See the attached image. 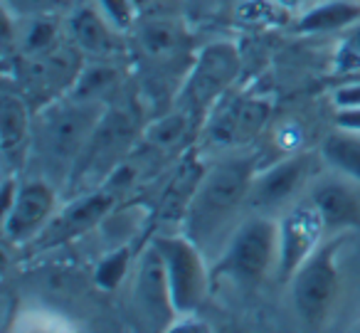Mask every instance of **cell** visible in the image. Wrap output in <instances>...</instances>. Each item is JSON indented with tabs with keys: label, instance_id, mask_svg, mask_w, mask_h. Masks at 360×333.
<instances>
[{
	"label": "cell",
	"instance_id": "obj_1",
	"mask_svg": "<svg viewBox=\"0 0 360 333\" xmlns=\"http://www.w3.org/2000/svg\"><path fill=\"white\" fill-rule=\"evenodd\" d=\"M255 178V158L250 156L227 158L202 175L186 218L191 239L198 247H215L225 237L237 210L250 203Z\"/></svg>",
	"mask_w": 360,
	"mask_h": 333
},
{
	"label": "cell",
	"instance_id": "obj_2",
	"mask_svg": "<svg viewBox=\"0 0 360 333\" xmlns=\"http://www.w3.org/2000/svg\"><path fill=\"white\" fill-rule=\"evenodd\" d=\"M99 121L101 106L94 99H77V104H62L42 114L37 146L45 163L52 170H75Z\"/></svg>",
	"mask_w": 360,
	"mask_h": 333
},
{
	"label": "cell",
	"instance_id": "obj_3",
	"mask_svg": "<svg viewBox=\"0 0 360 333\" xmlns=\"http://www.w3.org/2000/svg\"><path fill=\"white\" fill-rule=\"evenodd\" d=\"M276 237L279 230L271 220L252 218L242 222L232 232L230 244L217 262V274H227L235 282H259L274 259Z\"/></svg>",
	"mask_w": 360,
	"mask_h": 333
},
{
	"label": "cell",
	"instance_id": "obj_4",
	"mask_svg": "<svg viewBox=\"0 0 360 333\" xmlns=\"http://www.w3.org/2000/svg\"><path fill=\"white\" fill-rule=\"evenodd\" d=\"M335 249H338V242L323 244L294 274L291 296H294L299 316L309 326H321L333 303L335 289H338V269L333 262Z\"/></svg>",
	"mask_w": 360,
	"mask_h": 333
},
{
	"label": "cell",
	"instance_id": "obj_5",
	"mask_svg": "<svg viewBox=\"0 0 360 333\" xmlns=\"http://www.w3.org/2000/svg\"><path fill=\"white\" fill-rule=\"evenodd\" d=\"M155 247L165 259L175 311L191 313L205 296L207 277L202 269V249L186 237H158Z\"/></svg>",
	"mask_w": 360,
	"mask_h": 333
},
{
	"label": "cell",
	"instance_id": "obj_6",
	"mask_svg": "<svg viewBox=\"0 0 360 333\" xmlns=\"http://www.w3.org/2000/svg\"><path fill=\"white\" fill-rule=\"evenodd\" d=\"M240 70V57L237 50L227 42L207 45L195 62V70L188 77V84L180 96L183 111H202L210 106L237 77Z\"/></svg>",
	"mask_w": 360,
	"mask_h": 333
},
{
	"label": "cell",
	"instance_id": "obj_7",
	"mask_svg": "<svg viewBox=\"0 0 360 333\" xmlns=\"http://www.w3.org/2000/svg\"><path fill=\"white\" fill-rule=\"evenodd\" d=\"M131 136H134V121L126 111H109L101 116L84 153L72 170L75 180L111 173V168L119 163L121 153L129 149Z\"/></svg>",
	"mask_w": 360,
	"mask_h": 333
},
{
	"label": "cell",
	"instance_id": "obj_8",
	"mask_svg": "<svg viewBox=\"0 0 360 333\" xmlns=\"http://www.w3.org/2000/svg\"><path fill=\"white\" fill-rule=\"evenodd\" d=\"M134 296H136V308L143 313V318L155 328H168L175 311L173 303V291H170V279L168 269H165V259L160 254V249L153 247L146 249L139 264V274H136L134 284Z\"/></svg>",
	"mask_w": 360,
	"mask_h": 333
},
{
	"label": "cell",
	"instance_id": "obj_9",
	"mask_svg": "<svg viewBox=\"0 0 360 333\" xmlns=\"http://www.w3.org/2000/svg\"><path fill=\"white\" fill-rule=\"evenodd\" d=\"M326 222L319 215V210L296 208L281 220L279 225V267L284 277H294L296 269L316 252L321 232Z\"/></svg>",
	"mask_w": 360,
	"mask_h": 333
},
{
	"label": "cell",
	"instance_id": "obj_10",
	"mask_svg": "<svg viewBox=\"0 0 360 333\" xmlns=\"http://www.w3.org/2000/svg\"><path fill=\"white\" fill-rule=\"evenodd\" d=\"M52 208H55V195L50 185L42 180L25 183L22 188H18L15 200L6 213V237L18 242L35 234L52 215Z\"/></svg>",
	"mask_w": 360,
	"mask_h": 333
},
{
	"label": "cell",
	"instance_id": "obj_11",
	"mask_svg": "<svg viewBox=\"0 0 360 333\" xmlns=\"http://www.w3.org/2000/svg\"><path fill=\"white\" fill-rule=\"evenodd\" d=\"M266 116L269 106L264 101L240 96L220 109L210 126V139L220 146H242L259 134L266 124Z\"/></svg>",
	"mask_w": 360,
	"mask_h": 333
},
{
	"label": "cell",
	"instance_id": "obj_12",
	"mask_svg": "<svg viewBox=\"0 0 360 333\" xmlns=\"http://www.w3.org/2000/svg\"><path fill=\"white\" fill-rule=\"evenodd\" d=\"M306 175H309V158L296 156V158L281 161L279 165H274V168H269L266 173L255 178L250 205L259 210H269L286 203L304 185Z\"/></svg>",
	"mask_w": 360,
	"mask_h": 333
},
{
	"label": "cell",
	"instance_id": "obj_13",
	"mask_svg": "<svg viewBox=\"0 0 360 333\" xmlns=\"http://www.w3.org/2000/svg\"><path fill=\"white\" fill-rule=\"evenodd\" d=\"M27 82L32 87L40 89H62V87L72 84L75 80H79V60L72 50L67 47H57V42L52 47L42 52H32L25 57L22 65Z\"/></svg>",
	"mask_w": 360,
	"mask_h": 333
},
{
	"label": "cell",
	"instance_id": "obj_14",
	"mask_svg": "<svg viewBox=\"0 0 360 333\" xmlns=\"http://www.w3.org/2000/svg\"><path fill=\"white\" fill-rule=\"evenodd\" d=\"M202 175H205V170H202V165L195 158H186L180 163L178 173L173 175V180H170L163 193V200H160V222H175V220L188 218V210H191L193 200H195V193L202 183Z\"/></svg>",
	"mask_w": 360,
	"mask_h": 333
},
{
	"label": "cell",
	"instance_id": "obj_15",
	"mask_svg": "<svg viewBox=\"0 0 360 333\" xmlns=\"http://www.w3.org/2000/svg\"><path fill=\"white\" fill-rule=\"evenodd\" d=\"M111 203H114V195L111 193H91V195H84L82 200H75V203L60 215L55 227H52L50 242L77 237V234L91 230L111 210Z\"/></svg>",
	"mask_w": 360,
	"mask_h": 333
},
{
	"label": "cell",
	"instance_id": "obj_16",
	"mask_svg": "<svg viewBox=\"0 0 360 333\" xmlns=\"http://www.w3.org/2000/svg\"><path fill=\"white\" fill-rule=\"evenodd\" d=\"M314 208L323 218L326 227H343L360 220V203L348 188L335 183H323L314 190Z\"/></svg>",
	"mask_w": 360,
	"mask_h": 333
},
{
	"label": "cell",
	"instance_id": "obj_17",
	"mask_svg": "<svg viewBox=\"0 0 360 333\" xmlns=\"http://www.w3.org/2000/svg\"><path fill=\"white\" fill-rule=\"evenodd\" d=\"M30 119H27V106L20 96L3 94L0 99V146L6 161L18 158L20 149L25 146Z\"/></svg>",
	"mask_w": 360,
	"mask_h": 333
},
{
	"label": "cell",
	"instance_id": "obj_18",
	"mask_svg": "<svg viewBox=\"0 0 360 333\" xmlns=\"http://www.w3.org/2000/svg\"><path fill=\"white\" fill-rule=\"evenodd\" d=\"M72 35H75L77 45L89 55H111L114 52V35L106 27L104 18L91 8H84L75 15L72 20Z\"/></svg>",
	"mask_w": 360,
	"mask_h": 333
},
{
	"label": "cell",
	"instance_id": "obj_19",
	"mask_svg": "<svg viewBox=\"0 0 360 333\" xmlns=\"http://www.w3.org/2000/svg\"><path fill=\"white\" fill-rule=\"evenodd\" d=\"M360 18V8L353 3H326L309 11L299 23L301 32H328L345 27Z\"/></svg>",
	"mask_w": 360,
	"mask_h": 333
},
{
	"label": "cell",
	"instance_id": "obj_20",
	"mask_svg": "<svg viewBox=\"0 0 360 333\" xmlns=\"http://www.w3.org/2000/svg\"><path fill=\"white\" fill-rule=\"evenodd\" d=\"M183 42V32L170 20H150L141 27V47L153 60H170Z\"/></svg>",
	"mask_w": 360,
	"mask_h": 333
},
{
	"label": "cell",
	"instance_id": "obj_21",
	"mask_svg": "<svg viewBox=\"0 0 360 333\" xmlns=\"http://www.w3.org/2000/svg\"><path fill=\"white\" fill-rule=\"evenodd\" d=\"M323 158L333 168L348 173L350 178L360 180V141L353 136L333 134L323 144Z\"/></svg>",
	"mask_w": 360,
	"mask_h": 333
},
{
	"label": "cell",
	"instance_id": "obj_22",
	"mask_svg": "<svg viewBox=\"0 0 360 333\" xmlns=\"http://www.w3.org/2000/svg\"><path fill=\"white\" fill-rule=\"evenodd\" d=\"M186 129H188L186 111H175V114L163 116V119L155 121L153 126H148V131H146V141H148L150 146L165 149V146L178 144V141L186 136Z\"/></svg>",
	"mask_w": 360,
	"mask_h": 333
},
{
	"label": "cell",
	"instance_id": "obj_23",
	"mask_svg": "<svg viewBox=\"0 0 360 333\" xmlns=\"http://www.w3.org/2000/svg\"><path fill=\"white\" fill-rule=\"evenodd\" d=\"M129 257L131 254L126 247H121V249H116L114 254H109V257L99 264V269H96V284H99L101 289H106V291H111V289L124 279L126 269H129Z\"/></svg>",
	"mask_w": 360,
	"mask_h": 333
},
{
	"label": "cell",
	"instance_id": "obj_24",
	"mask_svg": "<svg viewBox=\"0 0 360 333\" xmlns=\"http://www.w3.org/2000/svg\"><path fill=\"white\" fill-rule=\"evenodd\" d=\"M55 37H57V30L52 23L47 20H37L30 25V32H27L25 37V47H27V55H32V52H42L47 50V47L55 45Z\"/></svg>",
	"mask_w": 360,
	"mask_h": 333
},
{
	"label": "cell",
	"instance_id": "obj_25",
	"mask_svg": "<svg viewBox=\"0 0 360 333\" xmlns=\"http://www.w3.org/2000/svg\"><path fill=\"white\" fill-rule=\"evenodd\" d=\"M338 70L340 72H353L360 70V30H355L348 40L343 42L338 52Z\"/></svg>",
	"mask_w": 360,
	"mask_h": 333
},
{
	"label": "cell",
	"instance_id": "obj_26",
	"mask_svg": "<svg viewBox=\"0 0 360 333\" xmlns=\"http://www.w3.org/2000/svg\"><path fill=\"white\" fill-rule=\"evenodd\" d=\"M101 6H104V11L109 13V18L116 25L126 27L131 23V8L126 0H101Z\"/></svg>",
	"mask_w": 360,
	"mask_h": 333
},
{
	"label": "cell",
	"instance_id": "obj_27",
	"mask_svg": "<svg viewBox=\"0 0 360 333\" xmlns=\"http://www.w3.org/2000/svg\"><path fill=\"white\" fill-rule=\"evenodd\" d=\"M335 104L343 106V109H353V106H360V84L343 87V89L335 92Z\"/></svg>",
	"mask_w": 360,
	"mask_h": 333
},
{
	"label": "cell",
	"instance_id": "obj_28",
	"mask_svg": "<svg viewBox=\"0 0 360 333\" xmlns=\"http://www.w3.org/2000/svg\"><path fill=\"white\" fill-rule=\"evenodd\" d=\"M335 124L345 131H360V106H353V109H343L338 116H335Z\"/></svg>",
	"mask_w": 360,
	"mask_h": 333
}]
</instances>
